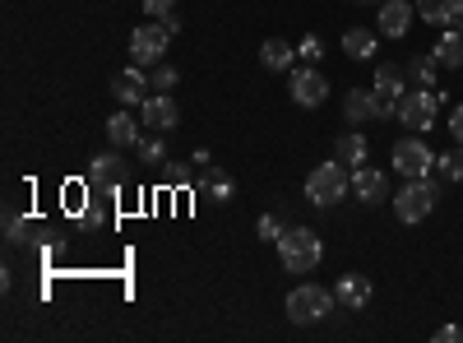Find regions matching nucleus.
Returning <instances> with one entry per match:
<instances>
[{
	"mask_svg": "<svg viewBox=\"0 0 463 343\" xmlns=\"http://www.w3.org/2000/svg\"><path fill=\"white\" fill-rule=\"evenodd\" d=\"M431 56L440 61V70H463V28H445V33L436 37Z\"/></svg>",
	"mask_w": 463,
	"mask_h": 343,
	"instance_id": "nucleus-17",
	"label": "nucleus"
},
{
	"mask_svg": "<svg viewBox=\"0 0 463 343\" xmlns=\"http://www.w3.org/2000/svg\"><path fill=\"white\" fill-rule=\"evenodd\" d=\"M5 237L10 242H28V223L19 214H5Z\"/></svg>",
	"mask_w": 463,
	"mask_h": 343,
	"instance_id": "nucleus-31",
	"label": "nucleus"
},
{
	"mask_svg": "<svg viewBox=\"0 0 463 343\" xmlns=\"http://www.w3.org/2000/svg\"><path fill=\"white\" fill-rule=\"evenodd\" d=\"M274 246H279V260H283L288 274H311L325 260V242H320V233H311V227H283V237Z\"/></svg>",
	"mask_w": 463,
	"mask_h": 343,
	"instance_id": "nucleus-1",
	"label": "nucleus"
},
{
	"mask_svg": "<svg viewBox=\"0 0 463 343\" xmlns=\"http://www.w3.org/2000/svg\"><path fill=\"white\" fill-rule=\"evenodd\" d=\"M135 148H139V163H148V167H163L167 163V144L158 139V130H153L148 139H139Z\"/></svg>",
	"mask_w": 463,
	"mask_h": 343,
	"instance_id": "nucleus-24",
	"label": "nucleus"
},
{
	"mask_svg": "<svg viewBox=\"0 0 463 343\" xmlns=\"http://www.w3.org/2000/svg\"><path fill=\"white\" fill-rule=\"evenodd\" d=\"M353 195L362 200V205H384L390 200V176H384L380 167H353Z\"/></svg>",
	"mask_w": 463,
	"mask_h": 343,
	"instance_id": "nucleus-12",
	"label": "nucleus"
},
{
	"mask_svg": "<svg viewBox=\"0 0 463 343\" xmlns=\"http://www.w3.org/2000/svg\"><path fill=\"white\" fill-rule=\"evenodd\" d=\"M343 117L347 126H362V121H375V102H371V89H353L343 98Z\"/></svg>",
	"mask_w": 463,
	"mask_h": 343,
	"instance_id": "nucleus-19",
	"label": "nucleus"
},
{
	"mask_svg": "<svg viewBox=\"0 0 463 343\" xmlns=\"http://www.w3.org/2000/svg\"><path fill=\"white\" fill-rule=\"evenodd\" d=\"M144 89H153V80L144 74V65H130V70H121V74L111 80V93H116V102H121V107H144V98H148Z\"/></svg>",
	"mask_w": 463,
	"mask_h": 343,
	"instance_id": "nucleus-11",
	"label": "nucleus"
},
{
	"mask_svg": "<svg viewBox=\"0 0 463 343\" xmlns=\"http://www.w3.org/2000/svg\"><path fill=\"white\" fill-rule=\"evenodd\" d=\"M347 190H353V172H347L338 158L334 163H320L311 176H306V200L311 205H320V209H329V205H338Z\"/></svg>",
	"mask_w": 463,
	"mask_h": 343,
	"instance_id": "nucleus-3",
	"label": "nucleus"
},
{
	"mask_svg": "<svg viewBox=\"0 0 463 343\" xmlns=\"http://www.w3.org/2000/svg\"><path fill=\"white\" fill-rule=\"evenodd\" d=\"M403 80H408V70H399V65H375V84H371V89L403 98Z\"/></svg>",
	"mask_w": 463,
	"mask_h": 343,
	"instance_id": "nucleus-23",
	"label": "nucleus"
},
{
	"mask_svg": "<svg viewBox=\"0 0 463 343\" xmlns=\"http://www.w3.org/2000/svg\"><path fill=\"white\" fill-rule=\"evenodd\" d=\"M297 56H301L306 65H320V61H325V43H320L316 33H311V37H301V47H297Z\"/></svg>",
	"mask_w": 463,
	"mask_h": 343,
	"instance_id": "nucleus-29",
	"label": "nucleus"
},
{
	"mask_svg": "<svg viewBox=\"0 0 463 343\" xmlns=\"http://www.w3.org/2000/svg\"><path fill=\"white\" fill-rule=\"evenodd\" d=\"M334 292L329 288H320V283H301V288H292L288 292V320L292 325H311V320H325L329 311H334Z\"/></svg>",
	"mask_w": 463,
	"mask_h": 343,
	"instance_id": "nucleus-4",
	"label": "nucleus"
},
{
	"mask_svg": "<svg viewBox=\"0 0 463 343\" xmlns=\"http://www.w3.org/2000/svg\"><path fill=\"white\" fill-rule=\"evenodd\" d=\"M417 19L431 28H463V0H412Z\"/></svg>",
	"mask_w": 463,
	"mask_h": 343,
	"instance_id": "nucleus-13",
	"label": "nucleus"
},
{
	"mask_svg": "<svg viewBox=\"0 0 463 343\" xmlns=\"http://www.w3.org/2000/svg\"><path fill=\"white\" fill-rule=\"evenodd\" d=\"M204 186H209V195H213L218 205H227V200H232V181H227V172H218V167H213V172L204 176Z\"/></svg>",
	"mask_w": 463,
	"mask_h": 343,
	"instance_id": "nucleus-28",
	"label": "nucleus"
},
{
	"mask_svg": "<svg viewBox=\"0 0 463 343\" xmlns=\"http://www.w3.org/2000/svg\"><path fill=\"white\" fill-rule=\"evenodd\" d=\"M334 297H338V307H347V311H366L371 297H375V288H371L366 274H343V279L334 283Z\"/></svg>",
	"mask_w": 463,
	"mask_h": 343,
	"instance_id": "nucleus-15",
	"label": "nucleus"
},
{
	"mask_svg": "<svg viewBox=\"0 0 463 343\" xmlns=\"http://www.w3.org/2000/svg\"><path fill=\"white\" fill-rule=\"evenodd\" d=\"M394 172L399 176H431L436 172V154H431V148H427V139H421V135H408V139H399L394 144Z\"/></svg>",
	"mask_w": 463,
	"mask_h": 343,
	"instance_id": "nucleus-7",
	"label": "nucleus"
},
{
	"mask_svg": "<svg viewBox=\"0 0 463 343\" xmlns=\"http://www.w3.org/2000/svg\"><path fill=\"white\" fill-rule=\"evenodd\" d=\"M288 89H292V102L297 107H320L329 98V80L320 74V65H301L288 74Z\"/></svg>",
	"mask_w": 463,
	"mask_h": 343,
	"instance_id": "nucleus-8",
	"label": "nucleus"
},
{
	"mask_svg": "<svg viewBox=\"0 0 463 343\" xmlns=\"http://www.w3.org/2000/svg\"><path fill=\"white\" fill-rule=\"evenodd\" d=\"M139 121H144L148 130H158V135L176 130V126H181L176 98H167V93H153V98H144V107H139Z\"/></svg>",
	"mask_w": 463,
	"mask_h": 343,
	"instance_id": "nucleus-10",
	"label": "nucleus"
},
{
	"mask_svg": "<svg viewBox=\"0 0 463 343\" xmlns=\"http://www.w3.org/2000/svg\"><path fill=\"white\" fill-rule=\"evenodd\" d=\"M126 176H130V167H126V158H121V154H98V158L89 163V186L121 190V186H126Z\"/></svg>",
	"mask_w": 463,
	"mask_h": 343,
	"instance_id": "nucleus-14",
	"label": "nucleus"
},
{
	"mask_svg": "<svg viewBox=\"0 0 463 343\" xmlns=\"http://www.w3.org/2000/svg\"><path fill=\"white\" fill-rule=\"evenodd\" d=\"M440 205V186L436 176H412L408 186H399V200H394V214L399 223H421V218H431Z\"/></svg>",
	"mask_w": 463,
	"mask_h": 343,
	"instance_id": "nucleus-2",
	"label": "nucleus"
},
{
	"mask_svg": "<svg viewBox=\"0 0 463 343\" xmlns=\"http://www.w3.org/2000/svg\"><path fill=\"white\" fill-rule=\"evenodd\" d=\"M334 158H338L343 167H362V163L371 158V144H366V135H362V130H347V135H338V144H334Z\"/></svg>",
	"mask_w": 463,
	"mask_h": 343,
	"instance_id": "nucleus-16",
	"label": "nucleus"
},
{
	"mask_svg": "<svg viewBox=\"0 0 463 343\" xmlns=\"http://www.w3.org/2000/svg\"><path fill=\"white\" fill-rule=\"evenodd\" d=\"M357 5H380V0H357Z\"/></svg>",
	"mask_w": 463,
	"mask_h": 343,
	"instance_id": "nucleus-35",
	"label": "nucleus"
},
{
	"mask_svg": "<svg viewBox=\"0 0 463 343\" xmlns=\"http://www.w3.org/2000/svg\"><path fill=\"white\" fill-rule=\"evenodd\" d=\"M144 14H153L158 24H167L172 33L181 28V14H176V0H144Z\"/></svg>",
	"mask_w": 463,
	"mask_h": 343,
	"instance_id": "nucleus-26",
	"label": "nucleus"
},
{
	"mask_svg": "<svg viewBox=\"0 0 463 343\" xmlns=\"http://www.w3.org/2000/svg\"><path fill=\"white\" fill-rule=\"evenodd\" d=\"M436 343H463V329L458 325H440L436 329Z\"/></svg>",
	"mask_w": 463,
	"mask_h": 343,
	"instance_id": "nucleus-33",
	"label": "nucleus"
},
{
	"mask_svg": "<svg viewBox=\"0 0 463 343\" xmlns=\"http://www.w3.org/2000/svg\"><path fill=\"white\" fill-rule=\"evenodd\" d=\"M371 102H375V121H394V117H399V102H403V98H394V93H380V89H371Z\"/></svg>",
	"mask_w": 463,
	"mask_h": 343,
	"instance_id": "nucleus-27",
	"label": "nucleus"
},
{
	"mask_svg": "<svg viewBox=\"0 0 463 343\" xmlns=\"http://www.w3.org/2000/svg\"><path fill=\"white\" fill-rule=\"evenodd\" d=\"M153 89H176V70L158 65V70H153Z\"/></svg>",
	"mask_w": 463,
	"mask_h": 343,
	"instance_id": "nucleus-32",
	"label": "nucleus"
},
{
	"mask_svg": "<svg viewBox=\"0 0 463 343\" xmlns=\"http://www.w3.org/2000/svg\"><path fill=\"white\" fill-rule=\"evenodd\" d=\"M436 74H440V61L427 52V56H417L408 65V80H417V89H436Z\"/></svg>",
	"mask_w": 463,
	"mask_h": 343,
	"instance_id": "nucleus-22",
	"label": "nucleus"
},
{
	"mask_svg": "<svg viewBox=\"0 0 463 343\" xmlns=\"http://www.w3.org/2000/svg\"><path fill=\"white\" fill-rule=\"evenodd\" d=\"M412 19H417V5L412 0H380V14H375V33H384V37H408V28H412Z\"/></svg>",
	"mask_w": 463,
	"mask_h": 343,
	"instance_id": "nucleus-9",
	"label": "nucleus"
},
{
	"mask_svg": "<svg viewBox=\"0 0 463 343\" xmlns=\"http://www.w3.org/2000/svg\"><path fill=\"white\" fill-rule=\"evenodd\" d=\"M436 172L445 181H463V144H454L449 154H436Z\"/></svg>",
	"mask_w": 463,
	"mask_h": 343,
	"instance_id": "nucleus-25",
	"label": "nucleus"
},
{
	"mask_svg": "<svg viewBox=\"0 0 463 343\" xmlns=\"http://www.w3.org/2000/svg\"><path fill=\"white\" fill-rule=\"evenodd\" d=\"M167 37H172V28L167 24H139L135 33H130V61L135 65H163V56H167Z\"/></svg>",
	"mask_w": 463,
	"mask_h": 343,
	"instance_id": "nucleus-6",
	"label": "nucleus"
},
{
	"mask_svg": "<svg viewBox=\"0 0 463 343\" xmlns=\"http://www.w3.org/2000/svg\"><path fill=\"white\" fill-rule=\"evenodd\" d=\"M255 237H260V242H279V237H283V223H279L274 214H264V218L255 223Z\"/></svg>",
	"mask_w": 463,
	"mask_h": 343,
	"instance_id": "nucleus-30",
	"label": "nucleus"
},
{
	"mask_svg": "<svg viewBox=\"0 0 463 343\" xmlns=\"http://www.w3.org/2000/svg\"><path fill=\"white\" fill-rule=\"evenodd\" d=\"M292 61H297V47H288L283 37H264L260 43V65L264 70H292Z\"/></svg>",
	"mask_w": 463,
	"mask_h": 343,
	"instance_id": "nucleus-18",
	"label": "nucleus"
},
{
	"mask_svg": "<svg viewBox=\"0 0 463 343\" xmlns=\"http://www.w3.org/2000/svg\"><path fill=\"white\" fill-rule=\"evenodd\" d=\"M107 139H111L116 148H130V144H139V121L130 117V111H116V117L107 121Z\"/></svg>",
	"mask_w": 463,
	"mask_h": 343,
	"instance_id": "nucleus-20",
	"label": "nucleus"
},
{
	"mask_svg": "<svg viewBox=\"0 0 463 343\" xmlns=\"http://www.w3.org/2000/svg\"><path fill=\"white\" fill-rule=\"evenodd\" d=\"M343 52L353 61H371L375 56V33L371 28H347L343 33Z\"/></svg>",
	"mask_w": 463,
	"mask_h": 343,
	"instance_id": "nucleus-21",
	"label": "nucleus"
},
{
	"mask_svg": "<svg viewBox=\"0 0 463 343\" xmlns=\"http://www.w3.org/2000/svg\"><path fill=\"white\" fill-rule=\"evenodd\" d=\"M436 111H440V89H412L399 102V121L412 126L417 135H427V130H436Z\"/></svg>",
	"mask_w": 463,
	"mask_h": 343,
	"instance_id": "nucleus-5",
	"label": "nucleus"
},
{
	"mask_svg": "<svg viewBox=\"0 0 463 343\" xmlns=\"http://www.w3.org/2000/svg\"><path fill=\"white\" fill-rule=\"evenodd\" d=\"M449 130H454V139L463 144V102H458V107L449 111Z\"/></svg>",
	"mask_w": 463,
	"mask_h": 343,
	"instance_id": "nucleus-34",
	"label": "nucleus"
}]
</instances>
